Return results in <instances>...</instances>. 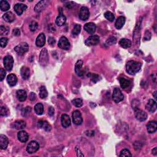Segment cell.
<instances>
[{"instance_id": "cell-1", "label": "cell", "mask_w": 157, "mask_h": 157, "mask_svg": "<svg viewBox=\"0 0 157 157\" xmlns=\"http://www.w3.org/2000/svg\"><path fill=\"white\" fill-rule=\"evenodd\" d=\"M142 67V64L140 62H135V61H129L126 64V72L129 74L134 75L138 72Z\"/></svg>"}, {"instance_id": "cell-2", "label": "cell", "mask_w": 157, "mask_h": 157, "mask_svg": "<svg viewBox=\"0 0 157 157\" xmlns=\"http://www.w3.org/2000/svg\"><path fill=\"white\" fill-rule=\"evenodd\" d=\"M49 63V55L46 49H43L39 55V63L42 66H46Z\"/></svg>"}, {"instance_id": "cell-3", "label": "cell", "mask_w": 157, "mask_h": 157, "mask_svg": "<svg viewBox=\"0 0 157 157\" xmlns=\"http://www.w3.org/2000/svg\"><path fill=\"white\" fill-rule=\"evenodd\" d=\"M28 49L29 47L27 43L21 42L14 48V50L19 55H22L28 51Z\"/></svg>"}, {"instance_id": "cell-4", "label": "cell", "mask_w": 157, "mask_h": 157, "mask_svg": "<svg viewBox=\"0 0 157 157\" xmlns=\"http://www.w3.org/2000/svg\"><path fill=\"white\" fill-rule=\"evenodd\" d=\"M123 98L124 96L123 93H121V90L118 88L114 89L112 94V99L114 101V102L116 103H119L121 101H123Z\"/></svg>"}, {"instance_id": "cell-5", "label": "cell", "mask_w": 157, "mask_h": 157, "mask_svg": "<svg viewBox=\"0 0 157 157\" xmlns=\"http://www.w3.org/2000/svg\"><path fill=\"white\" fill-rule=\"evenodd\" d=\"M14 59L11 55H7L4 58V66L5 69L8 71H11L13 68Z\"/></svg>"}, {"instance_id": "cell-6", "label": "cell", "mask_w": 157, "mask_h": 157, "mask_svg": "<svg viewBox=\"0 0 157 157\" xmlns=\"http://www.w3.org/2000/svg\"><path fill=\"white\" fill-rule=\"evenodd\" d=\"M134 115L136 119L140 121H145L147 118V114L142 110L139 109L138 108L134 109Z\"/></svg>"}, {"instance_id": "cell-7", "label": "cell", "mask_w": 157, "mask_h": 157, "mask_svg": "<svg viewBox=\"0 0 157 157\" xmlns=\"http://www.w3.org/2000/svg\"><path fill=\"white\" fill-rule=\"evenodd\" d=\"M58 46L63 50H68L70 48V42H69L68 39L64 36H62L60 39L58 41Z\"/></svg>"}, {"instance_id": "cell-8", "label": "cell", "mask_w": 157, "mask_h": 157, "mask_svg": "<svg viewBox=\"0 0 157 157\" xmlns=\"http://www.w3.org/2000/svg\"><path fill=\"white\" fill-rule=\"evenodd\" d=\"M39 149V144L35 141H32L30 142L27 147V150L28 154H33L35 153Z\"/></svg>"}, {"instance_id": "cell-9", "label": "cell", "mask_w": 157, "mask_h": 157, "mask_svg": "<svg viewBox=\"0 0 157 157\" xmlns=\"http://www.w3.org/2000/svg\"><path fill=\"white\" fill-rule=\"evenodd\" d=\"M72 117L73 123L75 125H80L82 124L83 119H82V117L80 111H78L77 110L74 111L72 114Z\"/></svg>"}, {"instance_id": "cell-10", "label": "cell", "mask_w": 157, "mask_h": 157, "mask_svg": "<svg viewBox=\"0 0 157 157\" xmlns=\"http://www.w3.org/2000/svg\"><path fill=\"white\" fill-rule=\"evenodd\" d=\"M99 42V37L97 35H93L89 37L85 41V44L87 46H93L97 45Z\"/></svg>"}, {"instance_id": "cell-11", "label": "cell", "mask_w": 157, "mask_h": 157, "mask_svg": "<svg viewBox=\"0 0 157 157\" xmlns=\"http://www.w3.org/2000/svg\"><path fill=\"white\" fill-rule=\"evenodd\" d=\"M90 15V12L88 7H82L80 12H79V18L83 21H85L89 19Z\"/></svg>"}, {"instance_id": "cell-12", "label": "cell", "mask_w": 157, "mask_h": 157, "mask_svg": "<svg viewBox=\"0 0 157 157\" xmlns=\"http://www.w3.org/2000/svg\"><path fill=\"white\" fill-rule=\"evenodd\" d=\"M49 3V1H46V0H43V1H39L36 6L34 7V11L36 12H41L48 6V4Z\"/></svg>"}, {"instance_id": "cell-13", "label": "cell", "mask_w": 157, "mask_h": 157, "mask_svg": "<svg viewBox=\"0 0 157 157\" xmlns=\"http://www.w3.org/2000/svg\"><path fill=\"white\" fill-rule=\"evenodd\" d=\"M60 12L59 13V15L56 17L55 23L56 25L59 26V27H61V26L63 25L65 23V22H66V18L63 14L62 8H60Z\"/></svg>"}, {"instance_id": "cell-14", "label": "cell", "mask_w": 157, "mask_h": 157, "mask_svg": "<svg viewBox=\"0 0 157 157\" xmlns=\"http://www.w3.org/2000/svg\"><path fill=\"white\" fill-rule=\"evenodd\" d=\"M146 107L149 112H150L152 113H154L156 110V101L154 99H150L149 100V101L147 102L146 106Z\"/></svg>"}, {"instance_id": "cell-15", "label": "cell", "mask_w": 157, "mask_h": 157, "mask_svg": "<svg viewBox=\"0 0 157 157\" xmlns=\"http://www.w3.org/2000/svg\"><path fill=\"white\" fill-rule=\"evenodd\" d=\"M46 43V36L44 33L39 34L36 39V45L39 47H42Z\"/></svg>"}, {"instance_id": "cell-16", "label": "cell", "mask_w": 157, "mask_h": 157, "mask_svg": "<svg viewBox=\"0 0 157 157\" xmlns=\"http://www.w3.org/2000/svg\"><path fill=\"white\" fill-rule=\"evenodd\" d=\"M38 127L44 129L46 132H50L52 129L50 125L47 121L40 120L38 122Z\"/></svg>"}, {"instance_id": "cell-17", "label": "cell", "mask_w": 157, "mask_h": 157, "mask_svg": "<svg viewBox=\"0 0 157 157\" xmlns=\"http://www.w3.org/2000/svg\"><path fill=\"white\" fill-rule=\"evenodd\" d=\"M96 28H97L96 25L93 22L87 23L84 25V30L87 33L89 34H93L95 32Z\"/></svg>"}, {"instance_id": "cell-18", "label": "cell", "mask_w": 157, "mask_h": 157, "mask_svg": "<svg viewBox=\"0 0 157 157\" xmlns=\"http://www.w3.org/2000/svg\"><path fill=\"white\" fill-rule=\"evenodd\" d=\"M14 10L16 14L19 15L22 14V13L27 9V6L23 4H16L14 6Z\"/></svg>"}, {"instance_id": "cell-19", "label": "cell", "mask_w": 157, "mask_h": 157, "mask_svg": "<svg viewBox=\"0 0 157 157\" xmlns=\"http://www.w3.org/2000/svg\"><path fill=\"white\" fill-rule=\"evenodd\" d=\"M61 123L64 128H68L71 125V119L67 114H63L61 117Z\"/></svg>"}, {"instance_id": "cell-20", "label": "cell", "mask_w": 157, "mask_h": 157, "mask_svg": "<svg viewBox=\"0 0 157 157\" xmlns=\"http://www.w3.org/2000/svg\"><path fill=\"white\" fill-rule=\"evenodd\" d=\"M9 144V140L5 135H0V148L2 150L7 149Z\"/></svg>"}, {"instance_id": "cell-21", "label": "cell", "mask_w": 157, "mask_h": 157, "mask_svg": "<svg viewBox=\"0 0 157 157\" xmlns=\"http://www.w3.org/2000/svg\"><path fill=\"white\" fill-rule=\"evenodd\" d=\"M83 64H84V63H83L82 60H78L75 66L76 73L79 76H82L83 74H84V71L82 70Z\"/></svg>"}, {"instance_id": "cell-22", "label": "cell", "mask_w": 157, "mask_h": 157, "mask_svg": "<svg viewBox=\"0 0 157 157\" xmlns=\"http://www.w3.org/2000/svg\"><path fill=\"white\" fill-rule=\"evenodd\" d=\"M147 132L149 133H154L157 129V124L155 121H150L147 125Z\"/></svg>"}, {"instance_id": "cell-23", "label": "cell", "mask_w": 157, "mask_h": 157, "mask_svg": "<svg viewBox=\"0 0 157 157\" xmlns=\"http://www.w3.org/2000/svg\"><path fill=\"white\" fill-rule=\"evenodd\" d=\"M7 82L10 86L14 87L17 83V77L14 74H10L7 77Z\"/></svg>"}, {"instance_id": "cell-24", "label": "cell", "mask_w": 157, "mask_h": 157, "mask_svg": "<svg viewBox=\"0 0 157 157\" xmlns=\"http://www.w3.org/2000/svg\"><path fill=\"white\" fill-rule=\"evenodd\" d=\"M17 138L21 142H26L28 139V134L25 131H20L17 134Z\"/></svg>"}, {"instance_id": "cell-25", "label": "cell", "mask_w": 157, "mask_h": 157, "mask_svg": "<svg viewBox=\"0 0 157 157\" xmlns=\"http://www.w3.org/2000/svg\"><path fill=\"white\" fill-rule=\"evenodd\" d=\"M17 98L20 101H25L27 98V91L24 90H19L17 91Z\"/></svg>"}, {"instance_id": "cell-26", "label": "cell", "mask_w": 157, "mask_h": 157, "mask_svg": "<svg viewBox=\"0 0 157 157\" xmlns=\"http://www.w3.org/2000/svg\"><path fill=\"white\" fill-rule=\"evenodd\" d=\"M12 126L16 129H22L26 126V123L23 120H17L12 123Z\"/></svg>"}, {"instance_id": "cell-27", "label": "cell", "mask_w": 157, "mask_h": 157, "mask_svg": "<svg viewBox=\"0 0 157 157\" xmlns=\"http://www.w3.org/2000/svg\"><path fill=\"white\" fill-rule=\"evenodd\" d=\"M20 74L22 78L25 80H27L30 76V70L27 66H23L20 69Z\"/></svg>"}, {"instance_id": "cell-28", "label": "cell", "mask_w": 157, "mask_h": 157, "mask_svg": "<svg viewBox=\"0 0 157 157\" xmlns=\"http://www.w3.org/2000/svg\"><path fill=\"white\" fill-rule=\"evenodd\" d=\"M3 18L7 22L11 23L15 20V15L12 12H7L3 15Z\"/></svg>"}, {"instance_id": "cell-29", "label": "cell", "mask_w": 157, "mask_h": 157, "mask_svg": "<svg viewBox=\"0 0 157 157\" xmlns=\"http://www.w3.org/2000/svg\"><path fill=\"white\" fill-rule=\"evenodd\" d=\"M125 23V18L123 16H120L115 21V27L117 30H120L123 27Z\"/></svg>"}, {"instance_id": "cell-30", "label": "cell", "mask_w": 157, "mask_h": 157, "mask_svg": "<svg viewBox=\"0 0 157 157\" xmlns=\"http://www.w3.org/2000/svg\"><path fill=\"white\" fill-rule=\"evenodd\" d=\"M120 46L124 48V49H128V48L132 46V42L128 39H121L119 41Z\"/></svg>"}, {"instance_id": "cell-31", "label": "cell", "mask_w": 157, "mask_h": 157, "mask_svg": "<svg viewBox=\"0 0 157 157\" xmlns=\"http://www.w3.org/2000/svg\"><path fill=\"white\" fill-rule=\"evenodd\" d=\"M119 81H120V84L121 87L123 89H127L128 87H129L131 84V82L129 80L126 79V78L123 77H120L119 78Z\"/></svg>"}, {"instance_id": "cell-32", "label": "cell", "mask_w": 157, "mask_h": 157, "mask_svg": "<svg viewBox=\"0 0 157 157\" xmlns=\"http://www.w3.org/2000/svg\"><path fill=\"white\" fill-rule=\"evenodd\" d=\"M34 111L37 115H41L44 112V106L41 103H37L34 106Z\"/></svg>"}, {"instance_id": "cell-33", "label": "cell", "mask_w": 157, "mask_h": 157, "mask_svg": "<svg viewBox=\"0 0 157 157\" xmlns=\"http://www.w3.org/2000/svg\"><path fill=\"white\" fill-rule=\"evenodd\" d=\"M0 8L2 11H7L10 9V5L7 1L2 0L0 1Z\"/></svg>"}, {"instance_id": "cell-34", "label": "cell", "mask_w": 157, "mask_h": 157, "mask_svg": "<svg viewBox=\"0 0 157 157\" xmlns=\"http://www.w3.org/2000/svg\"><path fill=\"white\" fill-rule=\"evenodd\" d=\"M48 95V92L46 90V88L44 86L41 87L40 89H39V97L41 99H44L47 98Z\"/></svg>"}, {"instance_id": "cell-35", "label": "cell", "mask_w": 157, "mask_h": 157, "mask_svg": "<svg viewBox=\"0 0 157 157\" xmlns=\"http://www.w3.org/2000/svg\"><path fill=\"white\" fill-rule=\"evenodd\" d=\"M104 17L106 19H107L109 21H113L115 19V16L112 14V13L110 11H107L104 13Z\"/></svg>"}, {"instance_id": "cell-36", "label": "cell", "mask_w": 157, "mask_h": 157, "mask_svg": "<svg viewBox=\"0 0 157 157\" xmlns=\"http://www.w3.org/2000/svg\"><path fill=\"white\" fill-rule=\"evenodd\" d=\"M81 26L78 24L76 25L72 31V35L74 36L78 35V34L81 33Z\"/></svg>"}, {"instance_id": "cell-37", "label": "cell", "mask_w": 157, "mask_h": 157, "mask_svg": "<svg viewBox=\"0 0 157 157\" xmlns=\"http://www.w3.org/2000/svg\"><path fill=\"white\" fill-rule=\"evenodd\" d=\"M9 111L8 108L5 106H2L1 107V110H0V115L1 116L6 117L9 114Z\"/></svg>"}, {"instance_id": "cell-38", "label": "cell", "mask_w": 157, "mask_h": 157, "mask_svg": "<svg viewBox=\"0 0 157 157\" xmlns=\"http://www.w3.org/2000/svg\"><path fill=\"white\" fill-rule=\"evenodd\" d=\"M72 104L77 107H81L83 105L82 99L81 98H76L72 100Z\"/></svg>"}, {"instance_id": "cell-39", "label": "cell", "mask_w": 157, "mask_h": 157, "mask_svg": "<svg viewBox=\"0 0 157 157\" xmlns=\"http://www.w3.org/2000/svg\"><path fill=\"white\" fill-rule=\"evenodd\" d=\"M38 27V24L35 21H32L31 23H30L29 28L31 32H35Z\"/></svg>"}, {"instance_id": "cell-40", "label": "cell", "mask_w": 157, "mask_h": 157, "mask_svg": "<svg viewBox=\"0 0 157 157\" xmlns=\"http://www.w3.org/2000/svg\"><path fill=\"white\" fill-rule=\"evenodd\" d=\"M9 33V28L1 25L0 27V35H6Z\"/></svg>"}, {"instance_id": "cell-41", "label": "cell", "mask_w": 157, "mask_h": 157, "mask_svg": "<svg viewBox=\"0 0 157 157\" xmlns=\"http://www.w3.org/2000/svg\"><path fill=\"white\" fill-rule=\"evenodd\" d=\"M87 76L91 78V80L92 81V82H93L94 83L97 82L99 81V76L96 74H91L90 73V74L87 75Z\"/></svg>"}, {"instance_id": "cell-42", "label": "cell", "mask_w": 157, "mask_h": 157, "mask_svg": "<svg viewBox=\"0 0 157 157\" xmlns=\"http://www.w3.org/2000/svg\"><path fill=\"white\" fill-rule=\"evenodd\" d=\"M117 42V39L115 37H113V36H111L106 41V44L107 45H109V46H111V45H114Z\"/></svg>"}, {"instance_id": "cell-43", "label": "cell", "mask_w": 157, "mask_h": 157, "mask_svg": "<svg viewBox=\"0 0 157 157\" xmlns=\"http://www.w3.org/2000/svg\"><path fill=\"white\" fill-rule=\"evenodd\" d=\"M120 156H132V154L128 149H123L121 150V153L120 154Z\"/></svg>"}, {"instance_id": "cell-44", "label": "cell", "mask_w": 157, "mask_h": 157, "mask_svg": "<svg viewBox=\"0 0 157 157\" xmlns=\"http://www.w3.org/2000/svg\"><path fill=\"white\" fill-rule=\"evenodd\" d=\"M32 111V109L30 107H25V109H23V111H22V115L23 117H26V116H27L28 115L30 114V112H31Z\"/></svg>"}, {"instance_id": "cell-45", "label": "cell", "mask_w": 157, "mask_h": 157, "mask_svg": "<svg viewBox=\"0 0 157 157\" xmlns=\"http://www.w3.org/2000/svg\"><path fill=\"white\" fill-rule=\"evenodd\" d=\"M8 42V39L6 38H1L0 39V46L1 47H5Z\"/></svg>"}, {"instance_id": "cell-46", "label": "cell", "mask_w": 157, "mask_h": 157, "mask_svg": "<svg viewBox=\"0 0 157 157\" xmlns=\"http://www.w3.org/2000/svg\"><path fill=\"white\" fill-rule=\"evenodd\" d=\"M5 76H6L5 70H4V69L3 68H1V69H0V81H3Z\"/></svg>"}, {"instance_id": "cell-47", "label": "cell", "mask_w": 157, "mask_h": 157, "mask_svg": "<svg viewBox=\"0 0 157 157\" xmlns=\"http://www.w3.org/2000/svg\"><path fill=\"white\" fill-rule=\"evenodd\" d=\"M150 38H151V33L149 31H146L144 39V40H150Z\"/></svg>"}, {"instance_id": "cell-48", "label": "cell", "mask_w": 157, "mask_h": 157, "mask_svg": "<svg viewBox=\"0 0 157 157\" xmlns=\"http://www.w3.org/2000/svg\"><path fill=\"white\" fill-rule=\"evenodd\" d=\"M13 34L15 36H19L20 35V31L18 28H15L13 30Z\"/></svg>"}, {"instance_id": "cell-49", "label": "cell", "mask_w": 157, "mask_h": 157, "mask_svg": "<svg viewBox=\"0 0 157 157\" xmlns=\"http://www.w3.org/2000/svg\"><path fill=\"white\" fill-rule=\"evenodd\" d=\"M48 112H49V115L50 116H53L54 115V112H55L54 108L53 107H50L49 108V111H48Z\"/></svg>"}, {"instance_id": "cell-50", "label": "cell", "mask_w": 157, "mask_h": 157, "mask_svg": "<svg viewBox=\"0 0 157 157\" xmlns=\"http://www.w3.org/2000/svg\"><path fill=\"white\" fill-rule=\"evenodd\" d=\"M30 99L31 100V101H34V100H35L36 98V94L33 93V92H32L30 94Z\"/></svg>"}, {"instance_id": "cell-51", "label": "cell", "mask_w": 157, "mask_h": 157, "mask_svg": "<svg viewBox=\"0 0 157 157\" xmlns=\"http://www.w3.org/2000/svg\"><path fill=\"white\" fill-rule=\"evenodd\" d=\"M48 42L50 45H53L54 44V43L55 42V40L54 38L52 37H49V39H48Z\"/></svg>"}, {"instance_id": "cell-52", "label": "cell", "mask_w": 157, "mask_h": 157, "mask_svg": "<svg viewBox=\"0 0 157 157\" xmlns=\"http://www.w3.org/2000/svg\"><path fill=\"white\" fill-rule=\"evenodd\" d=\"M134 143H135V144H137V146H136V145H134V149H136V150H138V149H141V146H142V145H140V146H139V144H140V143H141L140 142H135Z\"/></svg>"}, {"instance_id": "cell-53", "label": "cell", "mask_w": 157, "mask_h": 157, "mask_svg": "<svg viewBox=\"0 0 157 157\" xmlns=\"http://www.w3.org/2000/svg\"><path fill=\"white\" fill-rule=\"evenodd\" d=\"M152 154H153L154 155H157V151H156V147H155L154 149H152Z\"/></svg>"}, {"instance_id": "cell-54", "label": "cell", "mask_w": 157, "mask_h": 157, "mask_svg": "<svg viewBox=\"0 0 157 157\" xmlns=\"http://www.w3.org/2000/svg\"><path fill=\"white\" fill-rule=\"evenodd\" d=\"M156 91H155L154 93V97L155 99H156Z\"/></svg>"}]
</instances>
